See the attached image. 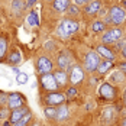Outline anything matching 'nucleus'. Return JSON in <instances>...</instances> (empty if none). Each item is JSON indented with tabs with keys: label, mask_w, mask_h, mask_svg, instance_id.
Here are the masks:
<instances>
[{
	"label": "nucleus",
	"mask_w": 126,
	"mask_h": 126,
	"mask_svg": "<svg viewBox=\"0 0 126 126\" xmlns=\"http://www.w3.org/2000/svg\"><path fill=\"white\" fill-rule=\"evenodd\" d=\"M64 94H65V97H67L68 100H71V99H74L77 94H78V90H77L74 86H71L70 88H67V90H65V93H64Z\"/></svg>",
	"instance_id": "c756f323"
},
{
	"label": "nucleus",
	"mask_w": 126,
	"mask_h": 126,
	"mask_svg": "<svg viewBox=\"0 0 126 126\" xmlns=\"http://www.w3.org/2000/svg\"><path fill=\"white\" fill-rule=\"evenodd\" d=\"M10 116V109L6 106V107H0V122H4L7 120Z\"/></svg>",
	"instance_id": "7c9ffc66"
},
{
	"label": "nucleus",
	"mask_w": 126,
	"mask_h": 126,
	"mask_svg": "<svg viewBox=\"0 0 126 126\" xmlns=\"http://www.w3.org/2000/svg\"><path fill=\"white\" fill-rule=\"evenodd\" d=\"M101 10V1L100 0H91L90 3H87L84 6V13L88 16H93V15H97Z\"/></svg>",
	"instance_id": "f3484780"
},
{
	"label": "nucleus",
	"mask_w": 126,
	"mask_h": 126,
	"mask_svg": "<svg viewBox=\"0 0 126 126\" xmlns=\"http://www.w3.org/2000/svg\"><path fill=\"white\" fill-rule=\"evenodd\" d=\"M122 38H123V31L119 26H114V28H112V29H109V31L104 32V35L101 36V41H103L104 45H109V44L117 42L119 39H122Z\"/></svg>",
	"instance_id": "6e6552de"
},
{
	"label": "nucleus",
	"mask_w": 126,
	"mask_h": 126,
	"mask_svg": "<svg viewBox=\"0 0 126 126\" xmlns=\"http://www.w3.org/2000/svg\"><path fill=\"white\" fill-rule=\"evenodd\" d=\"M123 7H126V0H123Z\"/></svg>",
	"instance_id": "37998d69"
},
{
	"label": "nucleus",
	"mask_w": 126,
	"mask_h": 126,
	"mask_svg": "<svg viewBox=\"0 0 126 126\" xmlns=\"http://www.w3.org/2000/svg\"><path fill=\"white\" fill-rule=\"evenodd\" d=\"M116 114H117V109H114L113 106L104 107L101 112V123L103 125H112L116 119Z\"/></svg>",
	"instance_id": "ddd939ff"
},
{
	"label": "nucleus",
	"mask_w": 126,
	"mask_h": 126,
	"mask_svg": "<svg viewBox=\"0 0 126 126\" xmlns=\"http://www.w3.org/2000/svg\"><path fill=\"white\" fill-rule=\"evenodd\" d=\"M126 17V10L123 6H113L109 12V16H107V20L106 23H110L113 26H119L125 22Z\"/></svg>",
	"instance_id": "f03ea898"
},
{
	"label": "nucleus",
	"mask_w": 126,
	"mask_h": 126,
	"mask_svg": "<svg viewBox=\"0 0 126 126\" xmlns=\"http://www.w3.org/2000/svg\"><path fill=\"white\" fill-rule=\"evenodd\" d=\"M26 23L29 28H38L39 26V16L36 10H31L29 15L26 16Z\"/></svg>",
	"instance_id": "412c9836"
},
{
	"label": "nucleus",
	"mask_w": 126,
	"mask_h": 126,
	"mask_svg": "<svg viewBox=\"0 0 126 126\" xmlns=\"http://www.w3.org/2000/svg\"><path fill=\"white\" fill-rule=\"evenodd\" d=\"M125 47H126V38H125V36H123L122 39H119L117 42H114V45H113V48H114L116 52H117V51L120 52V49H123ZM114 51H113V52H114Z\"/></svg>",
	"instance_id": "2f4dec72"
},
{
	"label": "nucleus",
	"mask_w": 126,
	"mask_h": 126,
	"mask_svg": "<svg viewBox=\"0 0 126 126\" xmlns=\"http://www.w3.org/2000/svg\"><path fill=\"white\" fill-rule=\"evenodd\" d=\"M12 71H13V73H16V76H17V74H19V73H20V71H19V68H17V67H12Z\"/></svg>",
	"instance_id": "58836bf2"
},
{
	"label": "nucleus",
	"mask_w": 126,
	"mask_h": 126,
	"mask_svg": "<svg viewBox=\"0 0 126 126\" xmlns=\"http://www.w3.org/2000/svg\"><path fill=\"white\" fill-rule=\"evenodd\" d=\"M91 31L94 33H100V32H104L106 31V23L101 22V20H94L91 23Z\"/></svg>",
	"instance_id": "393cba45"
},
{
	"label": "nucleus",
	"mask_w": 126,
	"mask_h": 126,
	"mask_svg": "<svg viewBox=\"0 0 126 126\" xmlns=\"http://www.w3.org/2000/svg\"><path fill=\"white\" fill-rule=\"evenodd\" d=\"M90 1L91 0H74V4H77V6H86Z\"/></svg>",
	"instance_id": "72a5a7b5"
},
{
	"label": "nucleus",
	"mask_w": 126,
	"mask_h": 126,
	"mask_svg": "<svg viewBox=\"0 0 126 126\" xmlns=\"http://www.w3.org/2000/svg\"><path fill=\"white\" fill-rule=\"evenodd\" d=\"M112 67H113V61L103 60V61H100L99 67H97V73H99V74H104V73H107Z\"/></svg>",
	"instance_id": "b1692460"
},
{
	"label": "nucleus",
	"mask_w": 126,
	"mask_h": 126,
	"mask_svg": "<svg viewBox=\"0 0 126 126\" xmlns=\"http://www.w3.org/2000/svg\"><path fill=\"white\" fill-rule=\"evenodd\" d=\"M7 97H9V93L0 90V107H6L7 106Z\"/></svg>",
	"instance_id": "473e14b6"
},
{
	"label": "nucleus",
	"mask_w": 126,
	"mask_h": 126,
	"mask_svg": "<svg viewBox=\"0 0 126 126\" xmlns=\"http://www.w3.org/2000/svg\"><path fill=\"white\" fill-rule=\"evenodd\" d=\"M9 1H12V0H9Z\"/></svg>",
	"instance_id": "a18cd8bd"
},
{
	"label": "nucleus",
	"mask_w": 126,
	"mask_h": 126,
	"mask_svg": "<svg viewBox=\"0 0 126 126\" xmlns=\"http://www.w3.org/2000/svg\"><path fill=\"white\" fill-rule=\"evenodd\" d=\"M100 61H101V57L96 51L87 52V55L84 57V71H87V73L97 71V67H99Z\"/></svg>",
	"instance_id": "39448f33"
},
{
	"label": "nucleus",
	"mask_w": 126,
	"mask_h": 126,
	"mask_svg": "<svg viewBox=\"0 0 126 126\" xmlns=\"http://www.w3.org/2000/svg\"><path fill=\"white\" fill-rule=\"evenodd\" d=\"M78 28H80V25H78L77 20L71 19V17L64 19V20H61V23L57 29V35L61 36V38H70L71 35H74L78 31Z\"/></svg>",
	"instance_id": "f257e3e1"
},
{
	"label": "nucleus",
	"mask_w": 126,
	"mask_h": 126,
	"mask_svg": "<svg viewBox=\"0 0 126 126\" xmlns=\"http://www.w3.org/2000/svg\"><path fill=\"white\" fill-rule=\"evenodd\" d=\"M23 106H28L25 96L22 93H19V91H10L9 97H7V107L10 110H15V109L23 107Z\"/></svg>",
	"instance_id": "0eeeda50"
},
{
	"label": "nucleus",
	"mask_w": 126,
	"mask_h": 126,
	"mask_svg": "<svg viewBox=\"0 0 126 126\" xmlns=\"http://www.w3.org/2000/svg\"><path fill=\"white\" fill-rule=\"evenodd\" d=\"M36 1H38V0H25L26 7H32V6H35V4H36Z\"/></svg>",
	"instance_id": "c9c22d12"
},
{
	"label": "nucleus",
	"mask_w": 126,
	"mask_h": 126,
	"mask_svg": "<svg viewBox=\"0 0 126 126\" xmlns=\"http://www.w3.org/2000/svg\"><path fill=\"white\" fill-rule=\"evenodd\" d=\"M120 55H122L123 60H126V47L123 48V49H120Z\"/></svg>",
	"instance_id": "e433bc0d"
},
{
	"label": "nucleus",
	"mask_w": 126,
	"mask_h": 126,
	"mask_svg": "<svg viewBox=\"0 0 126 126\" xmlns=\"http://www.w3.org/2000/svg\"><path fill=\"white\" fill-rule=\"evenodd\" d=\"M70 84L71 86H78V84H81L83 81H84V78H86V71H84V68H81L80 65H73L71 68H70Z\"/></svg>",
	"instance_id": "1a4fd4ad"
},
{
	"label": "nucleus",
	"mask_w": 126,
	"mask_h": 126,
	"mask_svg": "<svg viewBox=\"0 0 126 126\" xmlns=\"http://www.w3.org/2000/svg\"><path fill=\"white\" fill-rule=\"evenodd\" d=\"M70 4H71V0H54L52 1V9L58 13H64L67 12Z\"/></svg>",
	"instance_id": "aec40b11"
},
{
	"label": "nucleus",
	"mask_w": 126,
	"mask_h": 126,
	"mask_svg": "<svg viewBox=\"0 0 126 126\" xmlns=\"http://www.w3.org/2000/svg\"><path fill=\"white\" fill-rule=\"evenodd\" d=\"M52 74H54V77H55V81H57V84H58V88L65 87V86L70 83V78H68V71L55 70Z\"/></svg>",
	"instance_id": "2eb2a0df"
},
{
	"label": "nucleus",
	"mask_w": 126,
	"mask_h": 126,
	"mask_svg": "<svg viewBox=\"0 0 126 126\" xmlns=\"http://www.w3.org/2000/svg\"><path fill=\"white\" fill-rule=\"evenodd\" d=\"M39 84L41 88L45 91V93H49V91H58V84L55 81V77L52 73L49 74H44V76H39Z\"/></svg>",
	"instance_id": "423d86ee"
},
{
	"label": "nucleus",
	"mask_w": 126,
	"mask_h": 126,
	"mask_svg": "<svg viewBox=\"0 0 126 126\" xmlns=\"http://www.w3.org/2000/svg\"><path fill=\"white\" fill-rule=\"evenodd\" d=\"M32 122H33V114H32V112H29L20 120H17L16 123H13V126H29Z\"/></svg>",
	"instance_id": "5701e85b"
},
{
	"label": "nucleus",
	"mask_w": 126,
	"mask_h": 126,
	"mask_svg": "<svg viewBox=\"0 0 126 126\" xmlns=\"http://www.w3.org/2000/svg\"><path fill=\"white\" fill-rule=\"evenodd\" d=\"M1 126H13V125H12V122H10V120L7 119V120H4V122L1 123Z\"/></svg>",
	"instance_id": "4c0bfd02"
},
{
	"label": "nucleus",
	"mask_w": 126,
	"mask_h": 126,
	"mask_svg": "<svg viewBox=\"0 0 126 126\" xmlns=\"http://www.w3.org/2000/svg\"><path fill=\"white\" fill-rule=\"evenodd\" d=\"M35 68H36V73L39 76H44V74H49L54 73V63L49 57L47 55H39L35 61Z\"/></svg>",
	"instance_id": "20e7f679"
},
{
	"label": "nucleus",
	"mask_w": 126,
	"mask_h": 126,
	"mask_svg": "<svg viewBox=\"0 0 126 126\" xmlns=\"http://www.w3.org/2000/svg\"><path fill=\"white\" fill-rule=\"evenodd\" d=\"M119 70H120V71H122V73L126 76V61H123V63L119 64Z\"/></svg>",
	"instance_id": "f704fd0d"
},
{
	"label": "nucleus",
	"mask_w": 126,
	"mask_h": 126,
	"mask_svg": "<svg viewBox=\"0 0 126 126\" xmlns=\"http://www.w3.org/2000/svg\"><path fill=\"white\" fill-rule=\"evenodd\" d=\"M44 116H45V119H48V120L55 119V117H57V107L45 106V109H44Z\"/></svg>",
	"instance_id": "a878e982"
},
{
	"label": "nucleus",
	"mask_w": 126,
	"mask_h": 126,
	"mask_svg": "<svg viewBox=\"0 0 126 126\" xmlns=\"http://www.w3.org/2000/svg\"><path fill=\"white\" fill-rule=\"evenodd\" d=\"M28 80H29V76L26 74V73H19L17 76H16V84H19V86H23L28 83Z\"/></svg>",
	"instance_id": "cd10ccee"
},
{
	"label": "nucleus",
	"mask_w": 126,
	"mask_h": 126,
	"mask_svg": "<svg viewBox=\"0 0 126 126\" xmlns=\"http://www.w3.org/2000/svg\"><path fill=\"white\" fill-rule=\"evenodd\" d=\"M67 101V97L63 91H49V93H45L44 96V104L45 106H51V107H58Z\"/></svg>",
	"instance_id": "7ed1b4c3"
},
{
	"label": "nucleus",
	"mask_w": 126,
	"mask_h": 126,
	"mask_svg": "<svg viewBox=\"0 0 126 126\" xmlns=\"http://www.w3.org/2000/svg\"><path fill=\"white\" fill-rule=\"evenodd\" d=\"M10 7H12V10L16 15H19V13H22L26 9V3L25 0H12L10 1Z\"/></svg>",
	"instance_id": "4be33fe9"
},
{
	"label": "nucleus",
	"mask_w": 126,
	"mask_h": 126,
	"mask_svg": "<svg viewBox=\"0 0 126 126\" xmlns=\"http://www.w3.org/2000/svg\"><path fill=\"white\" fill-rule=\"evenodd\" d=\"M123 104L126 106V86H125V90H123Z\"/></svg>",
	"instance_id": "ea45409f"
},
{
	"label": "nucleus",
	"mask_w": 126,
	"mask_h": 126,
	"mask_svg": "<svg viewBox=\"0 0 126 126\" xmlns=\"http://www.w3.org/2000/svg\"><path fill=\"white\" fill-rule=\"evenodd\" d=\"M99 94H100L101 99L104 100H114L116 96H117V88L114 87L112 83H101L100 87H99Z\"/></svg>",
	"instance_id": "9d476101"
},
{
	"label": "nucleus",
	"mask_w": 126,
	"mask_h": 126,
	"mask_svg": "<svg viewBox=\"0 0 126 126\" xmlns=\"http://www.w3.org/2000/svg\"><path fill=\"white\" fill-rule=\"evenodd\" d=\"M31 109L28 106H23V107H19V109H15V110H10V116H9V120L13 123H16L17 120H20L26 113H29Z\"/></svg>",
	"instance_id": "dca6fc26"
},
{
	"label": "nucleus",
	"mask_w": 126,
	"mask_h": 126,
	"mask_svg": "<svg viewBox=\"0 0 126 126\" xmlns=\"http://www.w3.org/2000/svg\"><path fill=\"white\" fill-rule=\"evenodd\" d=\"M57 65H58V70H63V71H70L71 68V57L67 51L60 52V55L57 57Z\"/></svg>",
	"instance_id": "f8f14e48"
},
{
	"label": "nucleus",
	"mask_w": 126,
	"mask_h": 126,
	"mask_svg": "<svg viewBox=\"0 0 126 126\" xmlns=\"http://www.w3.org/2000/svg\"><path fill=\"white\" fill-rule=\"evenodd\" d=\"M9 52V39L4 35H0V63L6 60Z\"/></svg>",
	"instance_id": "6ab92c4d"
},
{
	"label": "nucleus",
	"mask_w": 126,
	"mask_h": 126,
	"mask_svg": "<svg viewBox=\"0 0 126 126\" xmlns=\"http://www.w3.org/2000/svg\"><path fill=\"white\" fill-rule=\"evenodd\" d=\"M67 13H68V16L73 19L74 16H78V15H80V9H78L77 4H70L68 9H67Z\"/></svg>",
	"instance_id": "c85d7f7f"
},
{
	"label": "nucleus",
	"mask_w": 126,
	"mask_h": 126,
	"mask_svg": "<svg viewBox=\"0 0 126 126\" xmlns=\"http://www.w3.org/2000/svg\"><path fill=\"white\" fill-rule=\"evenodd\" d=\"M29 126H41V123H39V122H32Z\"/></svg>",
	"instance_id": "79ce46f5"
},
{
	"label": "nucleus",
	"mask_w": 126,
	"mask_h": 126,
	"mask_svg": "<svg viewBox=\"0 0 126 126\" xmlns=\"http://www.w3.org/2000/svg\"><path fill=\"white\" fill-rule=\"evenodd\" d=\"M120 126H126V116L122 119V122H120Z\"/></svg>",
	"instance_id": "a19ab883"
},
{
	"label": "nucleus",
	"mask_w": 126,
	"mask_h": 126,
	"mask_svg": "<svg viewBox=\"0 0 126 126\" xmlns=\"http://www.w3.org/2000/svg\"><path fill=\"white\" fill-rule=\"evenodd\" d=\"M45 1H54V0H45Z\"/></svg>",
	"instance_id": "c03bdc74"
},
{
	"label": "nucleus",
	"mask_w": 126,
	"mask_h": 126,
	"mask_svg": "<svg viewBox=\"0 0 126 126\" xmlns=\"http://www.w3.org/2000/svg\"><path fill=\"white\" fill-rule=\"evenodd\" d=\"M22 52L19 48H16V47H13L12 49L7 52V57H6V63L9 64L10 67H16L17 64L22 63Z\"/></svg>",
	"instance_id": "9b49d317"
},
{
	"label": "nucleus",
	"mask_w": 126,
	"mask_h": 126,
	"mask_svg": "<svg viewBox=\"0 0 126 126\" xmlns=\"http://www.w3.org/2000/svg\"><path fill=\"white\" fill-rule=\"evenodd\" d=\"M110 80H112V83H123V81H126V76L120 70H117L110 76Z\"/></svg>",
	"instance_id": "bb28decb"
},
{
	"label": "nucleus",
	"mask_w": 126,
	"mask_h": 126,
	"mask_svg": "<svg viewBox=\"0 0 126 126\" xmlns=\"http://www.w3.org/2000/svg\"><path fill=\"white\" fill-rule=\"evenodd\" d=\"M96 52L100 55L103 60H107V61H114V60H116V54H114L107 45H104V44H103V45H97Z\"/></svg>",
	"instance_id": "4468645a"
},
{
	"label": "nucleus",
	"mask_w": 126,
	"mask_h": 126,
	"mask_svg": "<svg viewBox=\"0 0 126 126\" xmlns=\"http://www.w3.org/2000/svg\"><path fill=\"white\" fill-rule=\"evenodd\" d=\"M70 117V109H68V106H67V103H64L61 106H58L57 107V117H55V120H58V122H64V120H67Z\"/></svg>",
	"instance_id": "a211bd4d"
}]
</instances>
